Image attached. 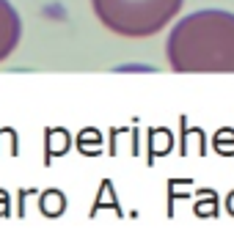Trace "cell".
<instances>
[{
  "instance_id": "6da1fadb",
  "label": "cell",
  "mask_w": 234,
  "mask_h": 250,
  "mask_svg": "<svg viewBox=\"0 0 234 250\" xmlns=\"http://www.w3.org/2000/svg\"><path fill=\"white\" fill-rule=\"evenodd\" d=\"M165 55L179 74H234V14L196 11L171 28Z\"/></svg>"
},
{
  "instance_id": "7a4b0ae2",
  "label": "cell",
  "mask_w": 234,
  "mask_h": 250,
  "mask_svg": "<svg viewBox=\"0 0 234 250\" xmlns=\"http://www.w3.org/2000/svg\"><path fill=\"white\" fill-rule=\"evenodd\" d=\"M185 0H91L99 25L124 39H146L160 33L179 14Z\"/></svg>"
},
{
  "instance_id": "3957f363",
  "label": "cell",
  "mask_w": 234,
  "mask_h": 250,
  "mask_svg": "<svg viewBox=\"0 0 234 250\" xmlns=\"http://www.w3.org/2000/svg\"><path fill=\"white\" fill-rule=\"evenodd\" d=\"M22 36V20L8 0H0V63L17 50Z\"/></svg>"
}]
</instances>
